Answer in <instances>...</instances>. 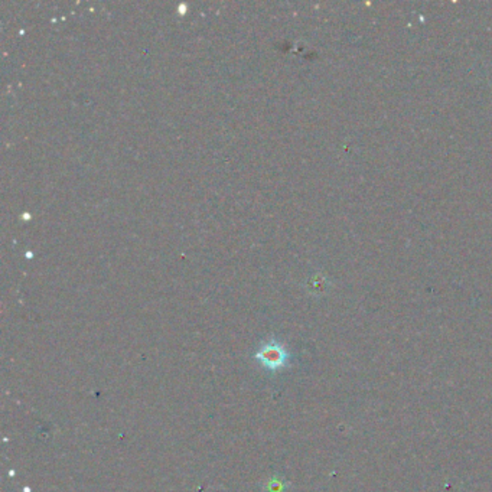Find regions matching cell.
I'll list each match as a JSON object with an SVG mask.
<instances>
[{
  "mask_svg": "<svg viewBox=\"0 0 492 492\" xmlns=\"http://www.w3.org/2000/svg\"><path fill=\"white\" fill-rule=\"evenodd\" d=\"M256 358L266 368L276 371V370H280L286 366V363L289 360V354H288V351L285 349L283 345H280L277 342H268V343H264L258 349V353L256 354Z\"/></svg>",
  "mask_w": 492,
  "mask_h": 492,
  "instance_id": "cell-1",
  "label": "cell"
}]
</instances>
